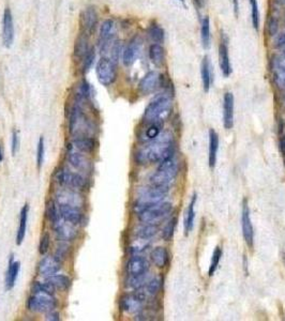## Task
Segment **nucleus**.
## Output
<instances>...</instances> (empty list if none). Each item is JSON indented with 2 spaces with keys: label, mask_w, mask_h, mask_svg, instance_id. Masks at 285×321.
<instances>
[{
  "label": "nucleus",
  "mask_w": 285,
  "mask_h": 321,
  "mask_svg": "<svg viewBox=\"0 0 285 321\" xmlns=\"http://www.w3.org/2000/svg\"><path fill=\"white\" fill-rule=\"evenodd\" d=\"M58 209L59 215L64 222L70 223L74 226L82 225L84 223L85 216L81 208L66 204H58Z\"/></svg>",
  "instance_id": "11"
},
{
  "label": "nucleus",
  "mask_w": 285,
  "mask_h": 321,
  "mask_svg": "<svg viewBox=\"0 0 285 321\" xmlns=\"http://www.w3.org/2000/svg\"><path fill=\"white\" fill-rule=\"evenodd\" d=\"M127 274L129 276H141L147 274L149 270V263L148 260L142 256H133L127 263Z\"/></svg>",
  "instance_id": "15"
},
{
  "label": "nucleus",
  "mask_w": 285,
  "mask_h": 321,
  "mask_svg": "<svg viewBox=\"0 0 285 321\" xmlns=\"http://www.w3.org/2000/svg\"><path fill=\"white\" fill-rule=\"evenodd\" d=\"M167 192L168 187L154 185H151L148 189H144L143 191H141L134 205V210L136 211V213H139V212L150 207V205L161 203L163 198L166 196Z\"/></svg>",
  "instance_id": "5"
},
{
  "label": "nucleus",
  "mask_w": 285,
  "mask_h": 321,
  "mask_svg": "<svg viewBox=\"0 0 285 321\" xmlns=\"http://www.w3.org/2000/svg\"><path fill=\"white\" fill-rule=\"evenodd\" d=\"M32 292L34 293H45V294L54 295V293H55V287L48 282L46 283L35 282L32 285Z\"/></svg>",
  "instance_id": "40"
},
{
  "label": "nucleus",
  "mask_w": 285,
  "mask_h": 321,
  "mask_svg": "<svg viewBox=\"0 0 285 321\" xmlns=\"http://www.w3.org/2000/svg\"><path fill=\"white\" fill-rule=\"evenodd\" d=\"M276 1H277L278 3L282 4V5H285V0H276Z\"/></svg>",
  "instance_id": "58"
},
{
  "label": "nucleus",
  "mask_w": 285,
  "mask_h": 321,
  "mask_svg": "<svg viewBox=\"0 0 285 321\" xmlns=\"http://www.w3.org/2000/svg\"><path fill=\"white\" fill-rule=\"evenodd\" d=\"M201 73H202L204 91L208 92L211 84V69H210V62L208 57H204L203 59L201 64Z\"/></svg>",
  "instance_id": "35"
},
{
  "label": "nucleus",
  "mask_w": 285,
  "mask_h": 321,
  "mask_svg": "<svg viewBox=\"0 0 285 321\" xmlns=\"http://www.w3.org/2000/svg\"><path fill=\"white\" fill-rule=\"evenodd\" d=\"M233 7H234L235 15L238 16V11H239V2H238V0H233Z\"/></svg>",
  "instance_id": "56"
},
{
  "label": "nucleus",
  "mask_w": 285,
  "mask_h": 321,
  "mask_svg": "<svg viewBox=\"0 0 285 321\" xmlns=\"http://www.w3.org/2000/svg\"><path fill=\"white\" fill-rule=\"evenodd\" d=\"M149 58L155 65L160 66L164 62L165 59V51L163 46L159 43L151 44L149 47Z\"/></svg>",
  "instance_id": "32"
},
{
  "label": "nucleus",
  "mask_w": 285,
  "mask_h": 321,
  "mask_svg": "<svg viewBox=\"0 0 285 321\" xmlns=\"http://www.w3.org/2000/svg\"><path fill=\"white\" fill-rule=\"evenodd\" d=\"M219 64L222 71V74L228 77L232 73V66H230L229 61V54H228V44L227 41L224 40V37L219 45Z\"/></svg>",
  "instance_id": "23"
},
{
  "label": "nucleus",
  "mask_w": 285,
  "mask_h": 321,
  "mask_svg": "<svg viewBox=\"0 0 285 321\" xmlns=\"http://www.w3.org/2000/svg\"><path fill=\"white\" fill-rule=\"evenodd\" d=\"M172 114V101L168 95H158L145 110L143 121L148 123H163Z\"/></svg>",
  "instance_id": "2"
},
{
  "label": "nucleus",
  "mask_w": 285,
  "mask_h": 321,
  "mask_svg": "<svg viewBox=\"0 0 285 321\" xmlns=\"http://www.w3.org/2000/svg\"><path fill=\"white\" fill-rule=\"evenodd\" d=\"M148 35L155 43H163L164 41V30H163L158 24H153L148 28Z\"/></svg>",
  "instance_id": "38"
},
{
  "label": "nucleus",
  "mask_w": 285,
  "mask_h": 321,
  "mask_svg": "<svg viewBox=\"0 0 285 321\" xmlns=\"http://www.w3.org/2000/svg\"><path fill=\"white\" fill-rule=\"evenodd\" d=\"M272 66H274V69H276L277 71L285 70V56L281 55L275 57L274 60H272Z\"/></svg>",
  "instance_id": "51"
},
{
  "label": "nucleus",
  "mask_w": 285,
  "mask_h": 321,
  "mask_svg": "<svg viewBox=\"0 0 285 321\" xmlns=\"http://www.w3.org/2000/svg\"><path fill=\"white\" fill-rule=\"evenodd\" d=\"M201 37L204 48H208L210 44V20L208 16H205L202 20Z\"/></svg>",
  "instance_id": "37"
},
{
  "label": "nucleus",
  "mask_w": 285,
  "mask_h": 321,
  "mask_svg": "<svg viewBox=\"0 0 285 321\" xmlns=\"http://www.w3.org/2000/svg\"><path fill=\"white\" fill-rule=\"evenodd\" d=\"M28 212H29V205L26 204L25 205H24L22 211H21L20 227H19V230H17V233H16V244L17 245H21L23 243L24 239H25L26 230H27Z\"/></svg>",
  "instance_id": "31"
},
{
  "label": "nucleus",
  "mask_w": 285,
  "mask_h": 321,
  "mask_svg": "<svg viewBox=\"0 0 285 321\" xmlns=\"http://www.w3.org/2000/svg\"><path fill=\"white\" fill-rule=\"evenodd\" d=\"M275 46L281 52L283 56H285V33H281L278 35L275 41Z\"/></svg>",
  "instance_id": "50"
},
{
  "label": "nucleus",
  "mask_w": 285,
  "mask_h": 321,
  "mask_svg": "<svg viewBox=\"0 0 285 321\" xmlns=\"http://www.w3.org/2000/svg\"><path fill=\"white\" fill-rule=\"evenodd\" d=\"M173 210V205L169 203H159L150 205V207L144 209L139 212L138 219L145 224H156L157 222L164 219L166 215L171 213Z\"/></svg>",
  "instance_id": "7"
},
{
  "label": "nucleus",
  "mask_w": 285,
  "mask_h": 321,
  "mask_svg": "<svg viewBox=\"0 0 285 321\" xmlns=\"http://www.w3.org/2000/svg\"><path fill=\"white\" fill-rule=\"evenodd\" d=\"M176 225H177V219H176V217H173L172 220H169L168 223L165 225L164 229H163V233H162V237L165 241H171L173 239Z\"/></svg>",
  "instance_id": "42"
},
{
  "label": "nucleus",
  "mask_w": 285,
  "mask_h": 321,
  "mask_svg": "<svg viewBox=\"0 0 285 321\" xmlns=\"http://www.w3.org/2000/svg\"><path fill=\"white\" fill-rule=\"evenodd\" d=\"M46 320H51V321H59L60 319V314L56 311H50L48 312V314L46 315V317H45Z\"/></svg>",
  "instance_id": "55"
},
{
  "label": "nucleus",
  "mask_w": 285,
  "mask_h": 321,
  "mask_svg": "<svg viewBox=\"0 0 285 321\" xmlns=\"http://www.w3.org/2000/svg\"><path fill=\"white\" fill-rule=\"evenodd\" d=\"M250 8H251V20L253 27L255 30L259 28V11L257 0H250Z\"/></svg>",
  "instance_id": "45"
},
{
  "label": "nucleus",
  "mask_w": 285,
  "mask_h": 321,
  "mask_svg": "<svg viewBox=\"0 0 285 321\" xmlns=\"http://www.w3.org/2000/svg\"><path fill=\"white\" fill-rule=\"evenodd\" d=\"M161 85V76L155 71H150L138 84V90L143 95L153 93L158 86Z\"/></svg>",
  "instance_id": "17"
},
{
  "label": "nucleus",
  "mask_w": 285,
  "mask_h": 321,
  "mask_svg": "<svg viewBox=\"0 0 285 321\" xmlns=\"http://www.w3.org/2000/svg\"><path fill=\"white\" fill-rule=\"evenodd\" d=\"M57 300L54 295L45 293H33L27 301V308L33 313H46L55 310Z\"/></svg>",
  "instance_id": "9"
},
{
  "label": "nucleus",
  "mask_w": 285,
  "mask_h": 321,
  "mask_svg": "<svg viewBox=\"0 0 285 321\" xmlns=\"http://www.w3.org/2000/svg\"><path fill=\"white\" fill-rule=\"evenodd\" d=\"M279 29V21L276 16H271L268 22V31L270 35H276Z\"/></svg>",
  "instance_id": "48"
},
{
  "label": "nucleus",
  "mask_w": 285,
  "mask_h": 321,
  "mask_svg": "<svg viewBox=\"0 0 285 321\" xmlns=\"http://www.w3.org/2000/svg\"><path fill=\"white\" fill-rule=\"evenodd\" d=\"M44 153H45L44 138L43 137H40L39 144H38V149H37V164H38V168H41L42 165H43Z\"/></svg>",
  "instance_id": "47"
},
{
  "label": "nucleus",
  "mask_w": 285,
  "mask_h": 321,
  "mask_svg": "<svg viewBox=\"0 0 285 321\" xmlns=\"http://www.w3.org/2000/svg\"><path fill=\"white\" fill-rule=\"evenodd\" d=\"M141 39L138 37H134L129 42V44L127 45L123 52V62L126 66H130L135 62L139 51H141Z\"/></svg>",
  "instance_id": "20"
},
{
  "label": "nucleus",
  "mask_w": 285,
  "mask_h": 321,
  "mask_svg": "<svg viewBox=\"0 0 285 321\" xmlns=\"http://www.w3.org/2000/svg\"><path fill=\"white\" fill-rule=\"evenodd\" d=\"M13 257H14L13 254H12V255L10 256V262H9L7 275H5V287H7L8 290H10V289H12L14 287L17 277H19L20 270H21L20 262H14Z\"/></svg>",
  "instance_id": "25"
},
{
  "label": "nucleus",
  "mask_w": 285,
  "mask_h": 321,
  "mask_svg": "<svg viewBox=\"0 0 285 321\" xmlns=\"http://www.w3.org/2000/svg\"><path fill=\"white\" fill-rule=\"evenodd\" d=\"M179 1H180V2H185V0H179Z\"/></svg>",
  "instance_id": "61"
},
{
  "label": "nucleus",
  "mask_w": 285,
  "mask_h": 321,
  "mask_svg": "<svg viewBox=\"0 0 285 321\" xmlns=\"http://www.w3.org/2000/svg\"><path fill=\"white\" fill-rule=\"evenodd\" d=\"M95 74L103 86H111L117 80V66L114 60L103 57L95 66Z\"/></svg>",
  "instance_id": "8"
},
{
  "label": "nucleus",
  "mask_w": 285,
  "mask_h": 321,
  "mask_svg": "<svg viewBox=\"0 0 285 321\" xmlns=\"http://www.w3.org/2000/svg\"><path fill=\"white\" fill-rule=\"evenodd\" d=\"M275 82L278 87L285 89V70H280L276 72Z\"/></svg>",
  "instance_id": "49"
},
{
  "label": "nucleus",
  "mask_w": 285,
  "mask_h": 321,
  "mask_svg": "<svg viewBox=\"0 0 285 321\" xmlns=\"http://www.w3.org/2000/svg\"><path fill=\"white\" fill-rule=\"evenodd\" d=\"M20 147V138H19V134H17V132L14 131L13 134H12V154L15 155L17 150H19Z\"/></svg>",
  "instance_id": "53"
},
{
  "label": "nucleus",
  "mask_w": 285,
  "mask_h": 321,
  "mask_svg": "<svg viewBox=\"0 0 285 321\" xmlns=\"http://www.w3.org/2000/svg\"><path fill=\"white\" fill-rule=\"evenodd\" d=\"M54 232L56 233V237L62 241H74L78 232L74 225L70 223H60L59 221L54 224Z\"/></svg>",
  "instance_id": "19"
},
{
  "label": "nucleus",
  "mask_w": 285,
  "mask_h": 321,
  "mask_svg": "<svg viewBox=\"0 0 285 321\" xmlns=\"http://www.w3.org/2000/svg\"><path fill=\"white\" fill-rule=\"evenodd\" d=\"M120 52H121V44H120V42H116V43L113 45V48H112V54H113V58L115 59V61H116V59L119 58Z\"/></svg>",
  "instance_id": "54"
},
{
  "label": "nucleus",
  "mask_w": 285,
  "mask_h": 321,
  "mask_svg": "<svg viewBox=\"0 0 285 321\" xmlns=\"http://www.w3.org/2000/svg\"><path fill=\"white\" fill-rule=\"evenodd\" d=\"M146 125V129L142 132V134L138 137L142 143H149L154 141L161 134L163 128V123H148Z\"/></svg>",
  "instance_id": "28"
},
{
  "label": "nucleus",
  "mask_w": 285,
  "mask_h": 321,
  "mask_svg": "<svg viewBox=\"0 0 285 321\" xmlns=\"http://www.w3.org/2000/svg\"><path fill=\"white\" fill-rule=\"evenodd\" d=\"M147 300V293L143 290L136 289L135 292L121 296L119 306L120 310L126 313H137L143 308L144 303Z\"/></svg>",
  "instance_id": "10"
},
{
  "label": "nucleus",
  "mask_w": 285,
  "mask_h": 321,
  "mask_svg": "<svg viewBox=\"0 0 285 321\" xmlns=\"http://www.w3.org/2000/svg\"><path fill=\"white\" fill-rule=\"evenodd\" d=\"M45 214L47 220L50 221L53 225L55 223H57L59 221V209H58V205L56 204L55 202H48L46 204V210H45Z\"/></svg>",
  "instance_id": "39"
},
{
  "label": "nucleus",
  "mask_w": 285,
  "mask_h": 321,
  "mask_svg": "<svg viewBox=\"0 0 285 321\" xmlns=\"http://www.w3.org/2000/svg\"><path fill=\"white\" fill-rule=\"evenodd\" d=\"M234 94L232 92L224 93L223 96V125L230 130L234 125Z\"/></svg>",
  "instance_id": "18"
},
{
  "label": "nucleus",
  "mask_w": 285,
  "mask_h": 321,
  "mask_svg": "<svg viewBox=\"0 0 285 321\" xmlns=\"http://www.w3.org/2000/svg\"><path fill=\"white\" fill-rule=\"evenodd\" d=\"M95 138L90 136H80L74 137L73 146L82 153H93L95 149Z\"/></svg>",
  "instance_id": "26"
},
{
  "label": "nucleus",
  "mask_w": 285,
  "mask_h": 321,
  "mask_svg": "<svg viewBox=\"0 0 285 321\" xmlns=\"http://www.w3.org/2000/svg\"><path fill=\"white\" fill-rule=\"evenodd\" d=\"M280 147H281L282 153L285 154V135H284V137L281 139V145H280Z\"/></svg>",
  "instance_id": "57"
},
{
  "label": "nucleus",
  "mask_w": 285,
  "mask_h": 321,
  "mask_svg": "<svg viewBox=\"0 0 285 321\" xmlns=\"http://www.w3.org/2000/svg\"><path fill=\"white\" fill-rule=\"evenodd\" d=\"M2 161V149H1V146H0V162Z\"/></svg>",
  "instance_id": "59"
},
{
  "label": "nucleus",
  "mask_w": 285,
  "mask_h": 321,
  "mask_svg": "<svg viewBox=\"0 0 285 321\" xmlns=\"http://www.w3.org/2000/svg\"><path fill=\"white\" fill-rule=\"evenodd\" d=\"M282 259H283V263H285V253L282 254Z\"/></svg>",
  "instance_id": "60"
},
{
  "label": "nucleus",
  "mask_w": 285,
  "mask_h": 321,
  "mask_svg": "<svg viewBox=\"0 0 285 321\" xmlns=\"http://www.w3.org/2000/svg\"><path fill=\"white\" fill-rule=\"evenodd\" d=\"M174 155V139L169 132L161 133L154 141L139 149L135 153V162L139 165L162 162Z\"/></svg>",
  "instance_id": "1"
},
{
  "label": "nucleus",
  "mask_w": 285,
  "mask_h": 321,
  "mask_svg": "<svg viewBox=\"0 0 285 321\" xmlns=\"http://www.w3.org/2000/svg\"><path fill=\"white\" fill-rule=\"evenodd\" d=\"M47 282L52 284L55 289L63 290V292H65L68 290L71 286V280L69 276L63 275V274H58V275H53L47 277Z\"/></svg>",
  "instance_id": "34"
},
{
  "label": "nucleus",
  "mask_w": 285,
  "mask_h": 321,
  "mask_svg": "<svg viewBox=\"0 0 285 321\" xmlns=\"http://www.w3.org/2000/svg\"><path fill=\"white\" fill-rule=\"evenodd\" d=\"M51 245V235L48 233H45L42 234L40 239V244H39V253L41 255H45V254L50 250Z\"/></svg>",
  "instance_id": "46"
},
{
  "label": "nucleus",
  "mask_w": 285,
  "mask_h": 321,
  "mask_svg": "<svg viewBox=\"0 0 285 321\" xmlns=\"http://www.w3.org/2000/svg\"><path fill=\"white\" fill-rule=\"evenodd\" d=\"M90 47H89V41H88V35L85 33H81L75 40L74 43V57L77 59L78 61L82 62V60L84 57L87 55V53L89 52Z\"/></svg>",
  "instance_id": "27"
},
{
  "label": "nucleus",
  "mask_w": 285,
  "mask_h": 321,
  "mask_svg": "<svg viewBox=\"0 0 285 321\" xmlns=\"http://www.w3.org/2000/svg\"><path fill=\"white\" fill-rule=\"evenodd\" d=\"M14 21L9 8H5L2 17V42L5 47H11L14 42Z\"/></svg>",
  "instance_id": "13"
},
{
  "label": "nucleus",
  "mask_w": 285,
  "mask_h": 321,
  "mask_svg": "<svg viewBox=\"0 0 285 321\" xmlns=\"http://www.w3.org/2000/svg\"><path fill=\"white\" fill-rule=\"evenodd\" d=\"M222 256V251L219 246H217L214 251V254H212V258H211V263H210V268L208 271L209 276H212L215 274V272L217 271L218 265H219L220 259Z\"/></svg>",
  "instance_id": "44"
},
{
  "label": "nucleus",
  "mask_w": 285,
  "mask_h": 321,
  "mask_svg": "<svg viewBox=\"0 0 285 321\" xmlns=\"http://www.w3.org/2000/svg\"><path fill=\"white\" fill-rule=\"evenodd\" d=\"M56 199L58 204H66L78 208H81L83 204V198L80 194L76 193V190L73 191V189H68V187H64V190L60 191L57 194Z\"/></svg>",
  "instance_id": "22"
},
{
  "label": "nucleus",
  "mask_w": 285,
  "mask_h": 321,
  "mask_svg": "<svg viewBox=\"0 0 285 321\" xmlns=\"http://www.w3.org/2000/svg\"><path fill=\"white\" fill-rule=\"evenodd\" d=\"M95 48L92 47L89 50V52L87 53V55L84 57V59L82 60V71L83 73H87V72L92 69L93 63L95 61Z\"/></svg>",
  "instance_id": "43"
},
{
  "label": "nucleus",
  "mask_w": 285,
  "mask_h": 321,
  "mask_svg": "<svg viewBox=\"0 0 285 321\" xmlns=\"http://www.w3.org/2000/svg\"><path fill=\"white\" fill-rule=\"evenodd\" d=\"M241 228H242V234L246 240V243L249 247H253L254 242V232L252 222L250 219V210H249V205L247 201H244L242 204V212H241Z\"/></svg>",
  "instance_id": "14"
},
{
  "label": "nucleus",
  "mask_w": 285,
  "mask_h": 321,
  "mask_svg": "<svg viewBox=\"0 0 285 321\" xmlns=\"http://www.w3.org/2000/svg\"><path fill=\"white\" fill-rule=\"evenodd\" d=\"M62 269V260L56 256L44 257L38 265V272L41 276L50 277L57 274Z\"/></svg>",
  "instance_id": "16"
},
{
  "label": "nucleus",
  "mask_w": 285,
  "mask_h": 321,
  "mask_svg": "<svg viewBox=\"0 0 285 321\" xmlns=\"http://www.w3.org/2000/svg\"><path fill=\"white\" fill-rule=\"evenodd\" d=\"M68 252H69V246L68 245H66V244H60L57 247L55 256L63 262V259H64L66 256H68Z\"/></svg>",
  "instance_id": "52"
},
{
  "label": "nucleus",
  "mask_w": 285,
  "mask_h": 321,
  "mask_svg": "<svg viewBox=\"0 0 285 321\" xmlns=\"http://www.w3.org/2000/svg\"><path fill=\"white\" fill-rule=\"evenodd\" d=\"M150 258L151 262L154 263V264L158 268H164L166 266L168 263V253L165 247L162 246H158L154 248V251L150 254Z\"/></svg>",
  "instance_id": "30"
},
{
  "label": "nucleus",
  "mask_w": 285,
  "mask_h": 321,
  "mask_svg": "<svg viewBox=\"0 0 285 321\" xmlns=\"http://www.w3.org/2000/svg\"><path fill=\"white\" fill-rule=\"evenodd\" d=\"M162 288V278L161 277H155L153 280H150L146 285V290L145 292L149 295H156L160 292Z\"/></svg>",
  "instance_id": "41"
},
{
  "label": "nucleus",
  "mask_w": 285,
  "mask_h": 321,
  "mask_svg": "<svg viewBox=\"0 0 285 321\" xmlns=\"http://www.w3.org/2000/svg\"><path fill=\"white\" fill-rule=\"evenodd\" d=\"M69 132L74 137L89 136L94 132V125L92 121L85 114L82 107V101L76 100L75 104L72 107L69 117Z\"/></svg>",
  "instance_id": "3"
},
{
  "label": "nucleus",
  "mask_w": 285,
  "mask_h": 321,
  "mask_svg": "<svg viewBox=\"0 0 285 321\" xmlns=\"http://www.w3.org/2000/svg\"><path fill=\"white\" fill-rule=\"evenodd\" d=\"M73 149H74L73 144H69L68 146H66V151H68L66 157H68L69 163L75 169H77V171L87 172L90 167L89 162L87 161L86 157L82 155L80 152H75V151H73Z\"/></svg>",
  "instance_id": "21"
},
{
  "label": "nucleus",
  "mask_w": 285,
  "mask_h": 321,
  "mask_svg": "<svg viewBox=\"0 0 285 321\" xmlns=\"http://www.w3.org/2000/svg\"><path fill=\"white\" fill-rule=\"evenodd\" d=\"M99 23V16L96 13V10L95 7H88L85 9L81 14V28L82 32L87 34L88 37L92 35L96 27H98Z\"/></svg>",
  "instance_id": "12"
},
{
  "label": "nucleus",
  "mask_w": 285,
  "mask_h": 321,
  "mask_svg": "<svg viewBox=\"0 0 285 321\" xmlns=\"http://www.w3.org/2000/svg\"><path fill=\"white\" fill-rule=\"evenodd\" d=\"M158 232H159V227L157 224H145L144 226H141L136 230L135 234L141 240H149L155 237Z\"/></svg>",
  "instance_id": "33"
},
{
  "label": "nucleus",
  "mask_w": 285,
  "mask_h": 321,
  "mask_svg": "<svg viewBox=\"0 0 285 321\" xmlns=\"http://www.w3.org/2000/svg\"><path fill=\"white\" fill-rule=\"evenodd\" d=\"M176 175H177V163L173 155L160 162L159 167L150 178L151 185L168 187L176 178Z\"/></svg>",
  "instance_id": "4"
},
{
  "label": "nucleus",
  "mask_w": 285,
  "mask_h": 321,
  "mask_svg": "<svg viewBox=\"0 0 285 321\" xmlns=\"http://www.w3.org/2000/svg\"><path fill=\"white\" fill-rule=\"evenodd\" d=\"M56 183L63 187L73 189L77 191L85 190L87 187V179L78 173H72L66 167H60L54 175Z\"/></svg>",
  "instance_id": "6"
},
{
  "label": "nucleus",
  "mask_w": 285,
  "mask_h": 321,
  "mask_svg": "<svg viewBox=\"0 0 285 321\" xmlns=\"http://www.w3.org/2000/svg\"><path fill=\"white\" fill-rule=\"evenodd\" d=\"M114 29V22L112 20H106L102 23L99 32V44L101 52H105L110 45V40L112 38Z\"/></svg>",
  "instance_id": "24"
},
{
  "label": "nucleus",
  "mask_w": 285,
  "mask_h": 321,
  "mask_svg": "<svg viewBox=\"0 0 285 321\" xmlns=\"http://www.w3.org/2000/svg\"><path fill=\"white\" fill-rule=\"evenodd\" d=\"M196 194H194L191 199V203L189 204V209H188L187 212V216H186V223H185V230H186V234L189 233L191 230L193 229L194 225V219H195V203H196Z\"/></svg>",
  "instance_id": "36"
},
{
  "label": "nucleus",
  "mask_w": 285,
  "mask_h": 321,
  "mask_svg": "<svg viewBox=\"0 0 285 321\" xmlns=\"http://www.w3.org/2000/svg\"><path fill=\"white\" fill-rule=\"evenodd\" d=\"M219 149V136L214 130L209 131V150H208V163L211 168H214L217 163V154Z\"/></svg>",
  "instance_id": "29"
}]
</instances>
